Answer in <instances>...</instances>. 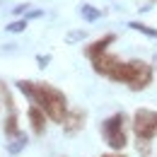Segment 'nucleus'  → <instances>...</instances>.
Returning <instances> with one entry per match:
<instances>
[{
	"label": "nucleus",
	"mask_w": 157,
	"mask_h": 157,
	"mask_svg": "<svg viewBox=\"0 0 157 157\" xmlns=\"http://www.w3.org/2000/svg\"><path fill=\"white\" fill-rule=\"evenodd\" d=\"M27 143H29V138L24 136V133H20V136H15V138H10V143H7V152H10V155H20L22 150L27 147Z\"/></svg>",
	"instance_id": "9"
},
{
	"label": "nucleus",
	"mask_w": 157,
	"mask_h": 157,
	"mask_svg": "<svg viewBox=\"0 0 157 157\" xmlns=\"http://www.w3.org/2000/svg\"><path fill=\"white\" fill-rule=\"evenodd\" d=\"M17 90H20L24 97L29 99L32 104H36L41 111L48 116V121L60 123L68 116V99L60 92L58 87L48 85V82H29V80H17Z\"/></svg>",
	"instance_id": "1"
},
{
	"label": "nucleus",
	"mask_w": 157,
	"mask_h": 157,
	"mask_svg": "<svg viewBox=\"0 0 157 157\" xmlns=\"http://www.w3.org/2000/svg\"><path fill=\"white\" fill-rule=\"evenodd\" d=\"M85 121H87V114H85L82 109L68 111V116H65V121H63V131H65V136H75V133H80V131L85 128Z\"/></svg>",
	"instance_id": "6"
},
{
	"label": "nucleus",
	"mask_w": 157,
	"mask_h": 157,
	"mask_svg": "<svg viewBox=\"0 0 157 157\" xmlns=\"http://www.w3.org/2000/svg\"><path fill=\"white\" fill-rule=\"evenodd\" d=\"M90 63H92V70H94V73L106 75V78H109V75L114 73V68L121 63V58H118V56H114V53H99L97 58H92Z\"/></svg>",
	"instance_id": "5"
},
{
	"label": "nucleus",
	"mask_w": 157,
	"mask_h": 157,
	"mask_svg": "<svg viewBox=\"0 0 157 157\" xmlns=\"http://www.w3.org/2000/svg\"><path fill=\"white\" fill-rule=\"evenodd\" d=\"M128 27H131V29H136V32H143V34H147V36H152V39H157V29L147 27V24H143V22H128Z\"/></svg>",
	"instance_id": "10"
},
{
	"label": "nucleus",
	"mask_w": 157,
	"mask_h": 157,
	"mask_svg": "<svg viewBox=\"0 0 157 157\" xmlns=\"http://www.w3.org/2000/svg\"><path fill=\"white\" fill-rule=\"evenodd\" d=\"M114 41H116V34H104L101 39H97V41H92V44L85 46V56H87L90 60L97 58L99 53H106V48H109Z\"/></svg>",
	"instance_id": "8"
},
{
	"label": "nucleus",
	"mask_w": 157,
	"mask_h": 157,
	"mask_svg": "<svg viewBox=\"0 0 157 157\" xmlns=\"http://www.w3.org/2000/svg\"><path fill=\"white\" fill-rule=\"evenodd\" d=\"M99 157H126V155H121V152H109V155H99Z\"/></svg>",
	"instance_id": "17"
},
{
	"label": "nucleus",
	"mask_w": 157,
	"mask_h": 157,
	"mask_svg": "<svg viewBox=\"0 0 157 157\" xmlns=\"http://www.w3.org/2000/svg\"><path fill=\"white\" fill-rule=\"evenodd\" d=\"M48 60H51V56H39L36 63H39V68H46V65H48Z\"/></svg>",
	"instance_id": "15"
},
{
	"label": "nucleus",
	"mask_w": 157,
	"mask_h": 157,
	"mask_svg": "<svg viewBox=\"0 0 157 157\" xmlns=\"http://www.w3.org/2000/svg\"><path fill=\"white\" fill-rule=\"evenodd\" d=\"M27 7H29V5H17V7H15V15H22Z\"/></svg>",
	"instance_id": "16"
},
{
	"label": "nucleus",
	"mask_w": 157,
	"mask_h": 157,
	"mask_svg": "<svg viewBox=\"0 0 157 157\" xmlns=\"http://www.w3.org/2000/svg\"><path fill=\"white\" fill-rule=\"evenodd\" d=\"M101 136H104V143L111 147V150H123L128 145V138H126V116L118 111L114 116H109L104 123H101Z\"/></svg>",
	"instance_id": "3"
},
{
	"label": "nucleus",
	"mask_w": 157,
	"mask_h": 157,
	"mask_svg": "<svg viewBox=\"0 0 157 157\" xmlns=\"http://www.w3.org/2000/svg\"><path fill=\"white\" fill-rule=\"evenodd\" d=\"M85 36H87V32H82V29H75V32H70V34L65 36V41H68V44H75V41L85 39Z\"/></svg>",
	"instance_id": "13"
},
{
	"label": "nucleus",
	"mask_w": 157,
	"mask_h": 157,
	"mask_svg": "<svg viewBox=\"0 0 157 157\" xmlns=\"http://www.w3.org/2000/svg\"><path fill=\"white\" fill-rule=\"evenodd\" d=\"M133 133L138 140L152 143L157 136V111L155 109H138L133 114Z\"/></svg>",
	"instance_id": "4"
},
{
	"label": "nucleus",
	"mask_w": 157,
	"mask_h": 157,
	"mask_svg": "<svg viewBox=\"0 0 157 157\" xmlns=\"http://www.w3.org/2000/svg\"><path fill=\"white\" fill-rule=\"evenodd\" d=\"M27 24H29V22L22 17V20L12 22V24H7V27H5V32H7V34H20V32H24V29H27Z\"/></svg>",
	"instance_id": "12"
},
{
	"label": "nucleus",
	"mask_w": 157,
	"mask_h": 157,
	"mask_svg": "<svg viewBox=\"0 0 157 157\" xmlns=\"http://www.w3.org/2000/svg\"><path fill=\"white\" fill-rule=\"evenodd\" d=\"M109 78L114 80V82L126 85L133 92H143L145 87H150L155 73H152V65L145 63V60H121Z\"/></svg>",
	"instance_id": "2"
},
{
	"label": "nucleus",
	"mask_w": 157,
	"mask_h": 157,
	"mask_svg": "<svg viewBox=\"0 0 157 157\" xmlns=\"http://www.w3.org/2000/svg\"><path fill=\"white\" fill-rule=\"evenodd\" d=\"M136 145H138V152L143 157H150V143H147V140H138Z\"/></svg>",
	"instance_id": "14"
},
{
	"label": "nucleus",
	"mask_w": 157,
	"mask_h": 157,
	"mask_svg": "<svg viewBox=\"0 0 157 157\" xmlns=\"http://www.w3.org/2000/svg\"><path fill=\"white\" fill-rule=\"evenodd\" d=\"M27 118H29V126H32V133H34V136H44V133H46V121H48V116L41 111L36 104L29 106Z\"/></svg>",
	"instance_id": "7"
},
{
	"label": "nucleus",
	"mask_w": 157,
	"mask_h": 157,
	"mask_svg": "<svg viewBox=\"0 0 157 157\" xmlns=\"http://www.w3.org/2000/svg\"><path fill=\"white\" fill-rule=\"evenodd\" d=\"M80 15H82V17H85L87 22L99 20V10H94L92 5H82V7H80Z\"/></svg>",
	"instance_id": "11"
}]
</instances>
